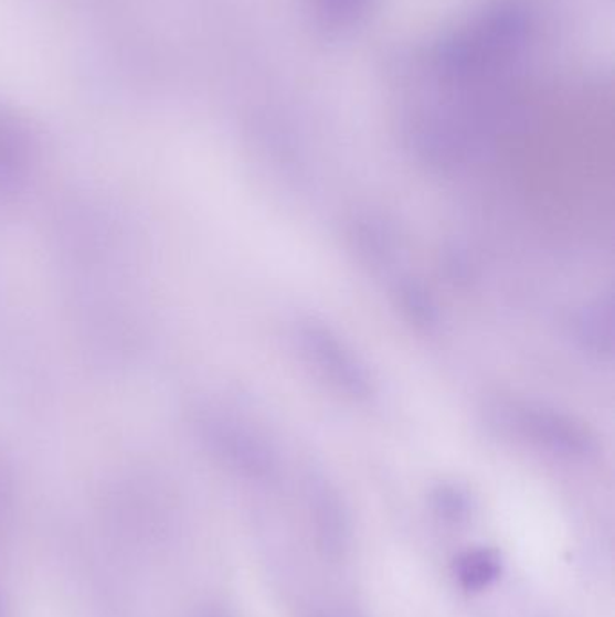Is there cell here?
I'll return each mask as SVG.
<instances>
[{
    "instance_id": "obj_1",
    "label": "cell",
    "mask_w": 615,
    "mask_h": 617,
    "mask_svg": "<svg viewBox=\"0 0 615 617\" xmlns=\"http://www.w3.org/2000/svg\"><path fill=\"white\" fill-rule=\"evenodd\" d=\"M295 341L307 363L336 391L358 401L372 397L374 377L369 366L332 329L316 320L298 321Z\"/></svg>"
},
{
    "instance_id": "obj_2",
    "label": "cell",
    "mask_w": 615,
    "mask_h": 617,
    "mask_svg": "<svg viewBox=\"0 0 615 617\" xmlns=\"http://www.w3.org/2000/svg\"><path fill=\"white\" fill-rule=\"evenodd\" d=\"M506 430L522 435L540 448L569 459H586L596 451V440L591 432L571 415L538 403L509 401L498 405Z\"/></svg>"
},
{
    "instance_id": "obj_3",
    "label": "cell",
    "mask_w": 615,
    "mask_h": 617,
    "mask_svg": "<svg viewBox=\"0 0 615 617\" xmlns=\"http://www.w3.org/2000/svg\"><path fill=\"white\" fill-rule=\"evenodd\" d=\"M307 499L316 542L326 556L340 559L349 545L350 536L349 513L340 491L324 475H310Z\"/></svg>"
},
{
    "instance_id": "obj_4",
    "label": "cell",
    "mask_w": 615,
    "mask_h": 617,
    "mask_svg": "<svg viewBox=\"0 0 615 617\" xmlns=\"http://www.w3.org/2000/svg\"><path fill=\"white\" fill-rule=\"evenodd\" d=\"M566 329L580 351L597 360L611 358L615 343L614 300L611 295L577 306L566 321Z\"/></svg>"
},
{
    "instance_id": "obj_5",
    "label": "cell",
    "mask_w": 615,
    "mask_h": 617,
    "mask_svg": "<svg viewBox=\"0 0 615 617\" xmlns=\"http://www.w3.org/2000/svg\"><path fill=\"white\" fill-rule=\"evenodd\" d=\"M349 238L358 257L374 269H386L397 258V233L384 219L375 215L356 219L350 226Z\"/></svg>"
},
{
    "instance_id": "obj_6",
    "label": "cell",
    "mask_w": 615,
    "mask_h": 617,
    "mask_svg": "<svg viewBox=\"0 0 615 617\" xmlns=\"http://www.w3.org/2000/svg\"><path fill=\"white\" fill-rule=\"evenodd\" d=\"M395 306L417 331L432 332L438 327L441 312L432 292L415 280L401 278L394 287Z\"/></svg>"
},
{
    "instance_id": "obj_7",
    "label": "cell",
    "mask_w": 615,
    "mask_h": 617,
    "mask_svg": "<svg viewBox=\"0 0 615 617\" xmlns=\"http://www.w3.org/2000/svg\"><path fill=\"white\" fill-rule=\"evenodd\" d=\"M453 573L464 591L480 593L500 578L502 556L495 549H469L455 560Z\"/></svg>"
},
{
    "instance_id": "obj_8",
    "label": "cell",
    "mask_w": 615,
    "mask_h": 617,
    "mask_svg": "<svg viewBox=\"0 0 615 617\" xmlns=\"http://www.w3.org/2000/svg\"><path fill=\"white\" fill-rule=\"evenodd\" d=\"M435 517L444 524L460 525L468 522L473 513V500L466 489L458 485H438L430 494Z\"/></svg>"
},
{
    "instance_id": "obj_9",
    "label": "cell",
    "mask_w": 615,
    "mask_h": 617,
    "mask_svg": "<svg viewBox=\"0 0 615 617\" xmlns=\"http://www.w3.org/2000/svg\"><path fill=\"white\" fill-rule=\"evenodd\" d=\"M444 269H446V275L458 284L469 281V278H473L471 260L466 253L460 252L457 247L448 249V253L444 255Z\"/></svg>"
}]
</instances>
